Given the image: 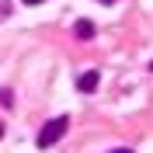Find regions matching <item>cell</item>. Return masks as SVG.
Listing matches in <instances>:
<instances>
[{"label":"cell","instance_id":"7","mask_svg":"<svg viewBox=\"0 0 153 153\" xmlns=\"http://www.w3.org/2000/svg\"><path fill=\"white\" fill-rule=\"evenodd\" d=\"M101 4H111V0H101Z\"/></svg>","mask_w":153,"mask_h":153},{"label":"cell","instance_id":"6","mask_svg":"<svg viewBox=\"0 0 153 153\" xmlns=\"http://www.w3.org/2000/svg\"><path fill=\"white\" fill-rule=\"evenodd\" d=\"M0 139H4V125H0Z\"/></svg>","mask_w":153,"mask_h":153},{"label":"cell","instance_id":"1","mask_svg":"<svg viewBox=\"0 0 153 153\" xmlns=\"http://www.w3.org/2000/svg\"><path fill=\"white\" fill-rule=\"evenodd\" d=\"M66 129H70V118L66 115H56V118H52V122H45L42 125V132H38V150H49V146H56L59 139H63V136H66Z\"/></svg>","mask_w":153,"mask_h":153},{"label":"cell","instance_id":"2","mask_svg":"<svg viewBox=\"0 0 153 153\" xmlns=\"http://www.w3.org/2000/svg\"><path fill=\"white\" fill-rule=\"evenodd\" d=\"M76 87H80L84 94H94V91H97V73H94V70L80 73V76H76Z\"/></svg>","mask_w":153,"mask_h":153},{"label":"cell","instance_id":"5","mask_svg":"<svg viewBox=\"0 0 153 153\" xmlns=\"http://www.w3.org/2000/svg\"><path fill=\"white\" fill-rule=\"evenodd\" d=\"M111 153H132V150H111Z\"/></svg>","mask_w":153,"mask_h":153},{"label":"cell","instance_id":"4","mask_svg":"<svg viewBox=\"0 0 153 153\" xmlns=\"http://www.w3.org/2000/svg\"><path fill=\"white\" fill-rule=\"evenodd\" d=\"M25 4H28V7H35V4H42V0H25Z\"/></svg>","mask_w":153,"mask_h":153},{"label":"cell","instance_id":"3","mask_svg":"<svg viewBox=\"0 0 153 153\" xmlns=\"http://www.w3.org/2000/svg\"><path fill=\"white\" fill-rule=\"evenodd\" d=\"M73 31H76V38H94V25L91 21H76Z\"/></svg>","mask_w":153,"mask_h":153}]
</instances>
